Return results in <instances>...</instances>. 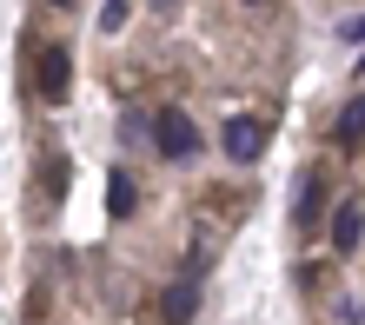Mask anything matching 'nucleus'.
Here are the masks:
<instances>
[{"mask_svg":"<svg viewBox=\"0 0 365 325\" xmlns=\"http://www.w3.org/2000/svg\"><path fill=\"white\" fill-rule=\"evenodd\" d=\"M126 14H133L126 0H106V7H100V27H106V33H120V27H126Z\"/></svg>","mask_w":365,"mask_h":325,"instance_id":"obj_9","label":"nucleus"},{"mask_svg":"<svg viewBox=\"0 0 365 325\" xmlns=\"http://www.w3.org/2000/svg\"><path fill=\"white\" fill-rule=\"evenodd\" d=\"M34 80H40V100H67V80H73V60H67V47H40V60H34Z\"/></svg>","mask_w":365,"mask_h":325,"instance_id":"obj_3","label":"nucleus"},{"mask_svg":"<svg viewBox=\"0 0 365 325\" xmlns=\"http://www.w3.org/2000/svg\"><path fill=\"white\" fill-rule=\"evenodd\" d=\"M106 212H113V220H126V212H133V180H126V172H113V180H106Z\"/></svg>","mask_w":365,"mask_h":325,"instance_id":"obj_8","label":"nucleus"},{"mask_svg":"<svg viewBox=\"0 0 365 325\" xmlns=\"http://www.w3.org/2000/svg\"><path fill=\"white\" fill-rule=\"evenodd\" d=\"M192 306H200V292H192V279H180V286L160 292V325H186Z\"/></svg>","mask_w":365,"mask_h":325,"instance_id":"obj_5","label":"nucleus"},{"mask_svg":"<svg viewBox=\"0 0 365 325\" xmlns=\"http://www.w3.org/2000/svg\"><path fill=\"white\" fill-rule=\"evenodd\" d=\"M53 7H80V0H53Z\"/></svg>","mask_w":365,"mask_h":325,"instance_id":"obj_10","label":"nucleus"},{"mask_svg":"<svg viewBox=\"0 0 365 325\" xmlns=\"http://www.w3.org/2000/svg\"><path fill=\"white\" fill-rule=\"evenodd\" d=\"M359 239H365V212H359V200H346L332 212V246L339 252H359Z\"/></svg>","mask_w":365,"mask_h":325,"instance_id":"obj_4","label":"nucleus"},{"mask_svg":"<svg viewBox=\"0 0 365 325\" xmlns=\"http://www.w3.org/2000/svg\"><path fill=\"white\" fill-rule=\"evenodd\" d=\"M153 146L166 160H192V153H200V126H192L180 106H166V113L153 120Z\"/></svg>","mask_w":365,"mask_h":325,"instance_id":"obj_1","label":"nucleus"},{"mask_svg":"<svg viewBox=\"0 0 365 325\" xmlns=\"http://www.w3.org/2000/svg\"><path fill=\"white\" fill-rule=\"evenodd\" d=\"M332 140H339V146H352V140H365V100H352L346 113H339V126H332Z\"/></svg>","mask_w":365,"mask_h":325,"instance_id":"obj_7","label":"nucleus"},{"mask_svg":"<svg viewBox=\"0 0 365 325\" xmlns=\"http://www.w3.org/2000/svg\"><path fill=\"white\" fill-rule=\"evenodd\" d=\"M220 146H226V160H259L266 153V120H226L220 126Z\"/></svg>","mask_w":365,"mask_h":325,"instance_id":"obj_2","label":"nucleus"},{"mask_svg":"<svg viewBox=\"0 0 365 325\" xmlns=\"http://www.w3.org/2000/svg\"><path fill=\"white\" fill-rule=\"evenodd\" d=\"M359 67H365V53H359Z\"/></svg>","mask_w":365,"mask_h":325,"instance_id":"obj_11","label":"nucleus"},{"mask_svg":"<svg viewBox=\"0 0 365 325\" xmlns=\"http://www.w3.org/2000/svg\"><path fill=\"white\" fill-rule=\"evenodd\" d=\"M319 212H326V180L306 172V180H299V226H319Z\"/></svg>","mask_w":365,"mask_h":325,"instance_id":"obj_6","label":"nucleus"}]
</instances>
